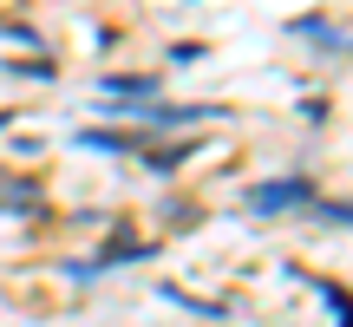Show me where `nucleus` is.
Segmentation results:
<instances>
[{
  "label": "nucleus",
  "instance_id": "obj_1",
  "mask_svg": "<svg viewBox=\"0 0 353 327\" xmlns=\"http://www.w3.org/2000/svg\"><path fill=\"white\" fill-rule=\"evenodd\" d=\"M288 203H307V184H268L255 197V210H288Z\"/></svg>",
  "mask_w": 353,
  "mask_h": 327
}]
</instances>
